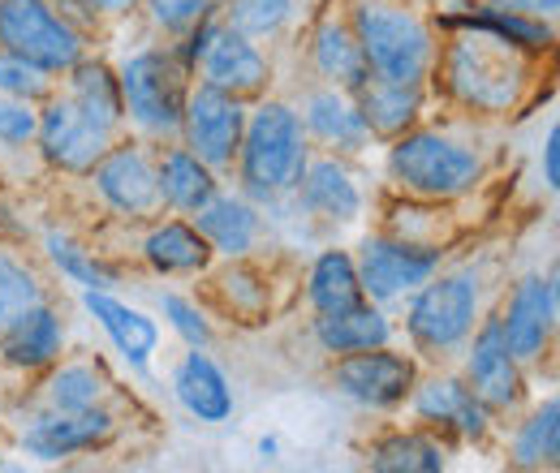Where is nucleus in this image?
Listing matches in <instances>:
<instances>
[{"label":"nucleus","mask_w":560,"mask_h":473,"mask_svg":"<svg viewBox=\"0 0 560 473\" xmlns=\"http://www.w3.org/2000/svg\"><path fill=\"white\" fill-rule=\"evenodd\" d=\"M315 146L302 130V117L289 99L264 95L255 99V108L246 113V130H242V146L233 159L237 173V190L259 206H272L289 199L311 164Z\"/></svg>","instance_id":"1"},{"label":"nucleus","mask_w":560,"mask_h":473,"mask_svg":"<svg viewBox=\"0 0 560 473\" xmlns=\"http://www.w3.org/2000/svg\"><path fill=\"white\" fill-rule=\"evenodd\" d=\"M530 57L513 52L509 44L479 35V31H453V39L435 52V73L444 91L479 117H513L530 86Z\"/></svg>","instance_id":"2"},{"label":"nucleus","mask_w":560,"mask_h":473,"mask_svg":"<svg viewBox=\"0 0 560 473\" xmlns=\"http://www.w3.org/2000/svg\"><path fill=\"white\" fill-rule=\"evenodd\" d=\"M358 48L371 78L427 86L435 73V26L415 0H346Z\"/></svg>","instance_id":"3"},{"label":"nucleus","mask_w":560,"mask_h":473,"mask_svg":"<svg viewBox=\"0 0 560 473\" xmlns=\"http://www.w3.org/2000/svg\"><path fill=\"white\" fill-rule=\"evenodd\" d=\"M384 173L410 199L462 203L483 186L488 164H483V151L475 142L431 130V126H415V130L388 142Z\"/></svg>","instance_id":"4"},{"label":"nucleus","mask_w":560,"mask_h":473,"mask_svg":"<svg viewBox=\"0 0 560 473\" xmlns=\"http://www.w3.org/2000/svg\"><path fill=\"white\" fill-rule=\"evenodd\" d=\"M483 319V280L475 268L435 271L406 297V336L427 362H448L466 348Z\"/></svg>","instance_id":"5"},{"label":"nucleus","mask_w":560,"mask_h":473,"mask_svg":"<svg viewBox=\"0 0 560 473\" xmlns=\"http://www.w3.org/2000/svg\"><path fill=\"white\" fill-rule=\"evenodd\" d=\"M121 104H126V126L151 146L173 142L182 130V108H186V91L195 82V73L177 61L173 44H147L135 48L121 66Z\"/></svg>","instance_id":"6"},{"label":"nucleus","mask_w":560,"mask_h":473,"mask_svg":"<svg viewBox=\"0 0 560 473\" xmlns=\"http://www.w3.org/2000/svg\"><path fill=\"white\" fill-rule=\"evenodd\" d=\"M0 48L48 78H66L91 52V31L66 17L57 0H0Z\"/></svg>","instance_id":"7"},{"label":"nucleus","mask_w":560,"mask_h":473,"mask_svg":"<svg viewBox=\"0 0 560 473\" xmlns=\"http://www.w3.org/2000/svg\"><path fill=\"white\" fill-rule=\"evenodd\" d=\"M82 181H91L95 199L126 224H147L164 215L160 181H155V146L139 134L113 138V146L95 159V168Z\"/></svg>","instance_id":"8"},{"label":"nucleus","mask_w":560,"mask_h":473,"mask_svg":"<svg viewBox=\"0 0 560 473\" xmlns=\"http://www.w3.org/2000/svg\"><path fill=\"white\" fill-rule=\"evenodd\" d=\"M448 246H431V241H406L393 233H366L353 250L358 280H362V297L375 306H393L406 301L419 284H427L435 271L444 268Z\"/></svg>","instance_id":"9"},{"label":"nucleus","mask_w":560,"mask_h":473,"mask_svg":"<svg viewBox=\"0 0 560 473\" xmlns=\"http://www.w3.org/2000/svg\"><path fill=\"white\" fill-rule=\"evenodd\" d=\"M422 366L415 353H401L393 344L380 348H362V353H341L328 366V383L337 397H346L350 405L371 409V413H393L410 401L415 383H419Z\"/></svg>","instance_id":"10"},{"label":"nucleus","mask_w":560,"mask_h":473,"mask_svg":"<svg viewBox=\"0 0 560 473\" xmlns=\"http://www.w3.org/2000/svg\"><path fill=\"white\" fill-rule=\"evenodd\" d=\"M246 99L208 86V82H190L186 91V108H182V130L177 142L186 151H195L211 173H233V159H237V146H242V130H246Z\"/></svg>","instance_id":"11"},{"label":"nucleus","mask_w":560,"mask_h":473,"mask_svg":"<svg viewBox=\"0 0 560 473\" xmlns=\"http://www.w3.org/2000/svg\"><path fill=\"white\" fill-rule=\"evenodd\" d=\"M495 319H500L509 353L526 370L539 366L552 353V340H557V271H548V275L544 271H526L522 280H513V288L504 293V306L495 310Z\"/></svg>","instance_id":"12"},{"label":"nucleus","mask_w":560,"mask_h":473,"mask_svg":"<svg viewBox=\"0 0 560 473\" xmlns=\"http://www.w3.org/2000/svg\"><path fill=\"white\" fill-rule=\"evenodd\" d=\"M121 422L108 405H91V409H44L35 413L22 435H18V448L39 461V465H57V461H73V457H91V452H104L113 439H117Z\"/></svg>","instance_id":"13"},{"label":"nucleus","mask_w":560,"mask_h":473,"mask_svg":"<svg viewBox=\"0 0 560 473\" xmlns=\"http://www.w3.org/2000/svg\"><path fill=\"white\" fill-rule=\"evenodd\" d=\"M113 138L104 126H95L66 91H52L48 99H39V130H35V146L39 159L61 173V177H86L95 168V159L113 146Z\"/></svg>","instance_id":"14"},{"label":"nucleus","mask_w":560,"mask_h":473,"mask_svg":"<svg viewBox=\"0 0 560 473\" xmlns=\"http://www.w3.org/2000/svg\"><path fill=\"white\" fill-rule=\"evenodd\" d=\"M462 379L491 409V417L517 413L526 405V366L509 353L495 310L479 319V328L470 332L466 348H462Z\"/></svg>","instance_id":"15"},{"label":"nucleus","mask_w":560,"mask_h":473,"mask_svg":"<svg viewBox=\"0 0 560 473\" xmlns=\"http://www.w3.org/2000/svg\"><path fill=\"white\" fill-rule=\"evenodd\" d=\"M406 405L415 413V426H427L435 435H453L457 444H488L491 430H495L491 409L453 370L419 375V383H415Z\"/></svg>","instance_id":"16"},{"label":"nucleus","mask_w":560,"mask_h":473,"mask_svg":"<svg viewBox=\"0 0 560 473\" xmlns=\"http://www.w3.org/2000/svg\"><path fill=\"white\" fill-rule=\"evenodd\" d=\"M289 199L302 211V220L315 228H346V224H358L366 211V194H362L353 168L341 155H324V151L311 155V164Z\"/></svg>","instance_id":"17"},{"label":"nucleus","mask_w":560,"mask_h":473,"mask_svg":"<svg viewBox=\"0 0 560 473\" xmlns=\"http://www.w3.org/2000/svg\"><path fill=\"white\" fill-rule=\"evenodd\" d=\"M440 31H479V35H491L500 44H509L513 52L539 61L557 48V22H544V17H530V13H513V9H495V4H483V0H462V4H448L435 13Z\"/></svg>","instance_id":"18"},{"label":"nucleus","mask_w":560,"mask_h":473,"mask_svg":"<svg viewBox=\"0 0 560 473\" xmlns=\"http://www.w3.org/2000/svg\"><path fill=\"white\" fill-rule=\"evenodd\" d=\"M195 78L208 82V86L229 91V95H237V99H246V104H255V99H264L272 91L277 66H272V57L255 39H246V35H237V31H229L220 22V31H215V39L208 44V52H203V61L195 69Z\"/></svg>","instance_id":"19"},{"label":"nucleus","mask_w":560,"mask_h":473,"mask_svg":"<svg viewBox=\"0 0 560 473\" xmlns=\"http://www.w3.org/2000/svg\"><path fill=\"white\" fill-rule=\"evenodd\" d=\"M298 117H302V130L311 138V146H319L324 155H341V159H353L362 155L375 138L366 130L358 104H353L350 91H337V86H311L302 95V104H293Z\"/></svg>","instance_id":"20"},{"label":"nucleus","mask_w":560,"mask_h":473,"mask_svg":"<svg viewBox=\"0 0 560 473\" xmlns=\"http://www.w3.org/2000/svg\"><path fill=\"white\" fill-rule=\"evenodd\" d=\"M82 310H86V315L95 319V328L108 336V344L117 348V357H121L135 375H147L151 357L160 353V323H155L147 310L121 301L113 288H82Z\"/></svg>","instance_id":"21"},{"label":"nucleus","mask_w":560,"mask_h":473,"mask_svg":"<svg viewBox=\"0 0 560 473\" xmlns=\"http://www.w3.org/2000/svg\"><path fill=\"white\" fill-rule=\"evenodd\" d=\"M139 255L147 271L160 275V280H190V275H203L215 263V250L208 246V237L195 228V220L173 215V211L147 220Z\"/></svg>","instance_id":"22"},{"label":"nucleus","mask_w":560,"mask_h":473,"mask_svg":"<svg viewBox=\"0 0 560 473\" xmlns=\"http://www.w3.org/2000/svg\"><path fill=\"white\" fill-rule=\"evenodd\" d=\"M66 357V319L48 301L22 310L4 332H0V362L18 375H44L52 362Z\"/></svg>","instance_id":"23"},{"label":"nucleus","mask_w":560,"mask_h":473,"mask_svg":"<svg viewBox=\"0 0 560 473\" xmlns=\"http://www.w3.org/2000/svg\"><path fill=\"white\" fill-rule=\"evenodd\" d=\"M306 61H311L315 82L337 86V91H350V95L371 78L366 57H362V48H358V35H353L346 9H328V13L315 22V31H311V39H306Z\"/></svg>","instance_id":"24"},{"label":"nucleus","mask_w":560,"mask_h":473,"mask_svg":"<svg viewBox=\"0 0 560 473\" xmlns=\"http://www.w3.org/2000/svg\"><path fill=\"white\" fill-rule=\"evenodd\" d=\"M173 397L199 426H220L233 417L237 397L224 375V366L211 357L208 348H186L177 370H173Z\"/></svg>","instance_id":"25"},{"label":"nucleus","mask_w":560,"mask_h":473,"mask_svg":"<svg viewBox=\"0 0 560 473\" xmlns=\"http://www.w3.org/2000/svg\"><path fill=\"white\" fill-rule=\"evenodd\" d=\"M155 181H160L164 211L186 215V220H195L224 190L220 186V173H211L208 164L195 151H186L177 138L155 146Z\"/></svg>","instance_id":"26"},{"label":"nucleus","mask_w":560,"mask_h":473,"mask_svg":"<svg viewBox=\"0 0 560 473\" xmlns=\"http://www.w3.org/2000/svg\"><path fill=\"white\" fill-rule=\"evenodd\" d=\"M264 224H268V215L250 203L242 190H220L195 215V228L208 237L215 259H250L259 250V241H264Z\"/></svg>","instance_id":"27"},{"label":"nucleus","mask_w":560,"mask_h":473,"mask_svg":"<svg viewBox=\"0 0 560 473\" xmlns=\"http://www.w3.org/2000/svg\"><path fill=\"white\" fill-rule=\"evenodd\" d=\"M353 104L366 121L371 138L380 142H393L406 130H415L422 121V108H427V86L415 82H384V78H366L358 91H353Z\"/></svg>","instance_id":"28"},{"label":"nucleus","mask_w":560,"mask_h":473,"mask_svg":"<svg viewBox=\"0 0 560 473\" xmlns=\"http://www.w3.org/2000/svg\"><path fill=\"white\" fill-rule=\"evenodd\" d=\"M393 332H397V328H393L388 310L375 306V301H358V306L332 310V315H311V340H315V348L328 353V357L393 344Z\"/></svg>","instance_id":"29"},{"label":"nucleus","mask_w":560,"mask_h":473,"mask_svg":"<svg viewBox=\"0 0 560 473\" xmlns=\"http://www.w3.org/2000/svg\"><path fill=\"white\" fill-rule=\"evenodd\" d=\"M203 275H208L220 315H229L237 323H264L272 315V275L255 263V255L224 259V268H208Z\"/></svg>","instance_id":"30"},{"label":"nucleus","mask_w":560,"mask_h":473,"mask_svg":"<svg viewBox=\"0 0 560 473\" xmlns=\"http://www.w3.org/2000/svg\"><path fill=\"white\" fill-rule=\"evenodd\" d=\"M73 104L95 121L104 126L108 134H121L126 130V104H121V82H117V69L108 66L104 57H82L78 66L66 73V86Z\"/></svg>","instance_id":"31"},{"label":"nucleus","mask_w":560,"mask_h":473,"mask_svg":"<svg viewBox=\"0 0 560 473\" xmlns=\"http://www.w3.org/2000/svg\"><path fill=\"white\" fill-rule=\"evenodd\" d=\"M366 470L375 473H440L448 470V448L435 430L410 426V430H384L366 444Z\"/></svg>","instance_id":"32"},{"label":"nucleus","mask_w":560,"mask_h":473,"mask_svg":"<svg viewBox=\"0 0 560 473\" xmlns=\"http://www.w3.org/2000/svg\"><path fill=\"white\" fill-rule=\"evenodd\" d=\"M302 293H306V306L311 315H332V310H346L366 301L362 297V280H358V263H353V250L341 246H324L302 280Z\"/></svg>","instance_id":"33"},{"label":"nucleus","mask_w":560,"mask_h":473,"mask_svg":"<svg viewBox=\"0 0 560 473\" xmlns=\"http://www.w3.org/2000/svg\"><path fill=\"white\" fill-rule=\"evenodd\" d=\"M108 370L91 357H61L44 370V409H61V413H73V409H91V405H108Z\"/></svg>","instance_id":"34"},{"label":"nucleus","mask_w":560,"mask_h":473,"mask_svg":"<svg viewBox=\"0 0 560 473\" xmlns=\"http://www.w3.org/2000/svg\"><path fill=\"white\" fill-rule=\"evenodd\" d=\"M513 470H557L560 465V397H544L509 439Z\"/></svg>","instance_id":"35"},{"label":"nucleus","mask_w":560,"mask_h":473,"mask_svg":"<svg viewBox=\"0 0 560 473\" xmlns=\"http://www.w3.org/2000/svg\"><path fill=\"white\" fill-rule=\"evenodd\" d=\"M44 255L48 263L57 268V275H66L78 288H117L121 284V271L113 268L100 250H91L82 237H73L70 228H44Z\"/></svg>","instance_id":"36"},{"label":"nucleus","mask_w":560,"mask_h":473,"mask_svg":"<svg viewBox=\"0 0 560 473\" xmlns=\"http://www.w3.org/2000/svg\"><path fill=\"white\" fill-rule=\"evenodd\" d=\"M48 297H52V293H48V280L31 268L18 250L0 246V332H4L22 310H31V306H39V301H48Z\"/></svg>","instance_id":"37"},{"label":"nucleus","mask_w":560,"mask_h":473,"mask_svg":"<svg viewBox=\"0 0 560 473\" xmlns=\"http://www.w3.org/2000/svg\"><path fill=\"white\" fill-rule=\"evenodd\" d=\"M293 13H298V0H220V22L255 44L284 35Z\"/></svg>","instance_id":"38"},{"label":"nucleus","mask_w":560,"mask_h":473,"mask_svg":"<svg viewBox=\"0 0 560 473\" xmlns=\"http://www.w3.org/2000/svg\"><path fill=\"white\" fill-rule=\"evenodd\" d=\"M160 315H164V323L173 328V336L182 340L186 348H211L215 323H211L208 310L199 306V297H186L177 288H164L160 293Z\"/></svg>","instance_id":"39"},{"label":"nucleus","mask_w":560,"mask_h":473,"mask_svg":"<svg viewBox=\"0 0 560 473\" xmlns=\"http://www.w3.org/2000/svg\"><path fill=\"white\" fill-rule=\"evenodd\" d=\"M151 22L155 35L177 39L182 31H190L195 22H203L211 13H220V0H142L139 4Z\"/></svg>","instance_id":"40"},{"label":"nucleus","mask_w":560,"mask_h":473,"mask_svg":"<svg viewBox=\"0 0 560 473\" xmlns=\"http://www.w3.org/2000/svg\"><path fill=\"white\" fill-rule=\"evenodd\" d=\"M57 91V78H48L44 69L26 66L22 57H13L9 48H0V95H18V99H48Z\"/></svg>","instance_id":"41"},{"label":"nucleus","mask_w":560,"mask_h":473,"mask_svg":"<svg viewBox=\"0 0 560 473\" xmlns=\"http://www.w3.org/2000/svg\"><path fill=\"white\" fill-rule=\"evenodd\" d=\"M35 130H39V104L0 95V146L26 151V146H35Z\"/></svg>","instance_id":"42"},{"label":"nucleus","mask_w":560,"mask_h":473,"mask_svg":"<svg viewBox=\"0 0 560 473\" xmlns=\"http://www.w3.org/2000/svg\"><path fill=\"white\" fill-rule=\"evenodd\" d=\"M544 186L557 194L560 190V126L552 121L548 126V138H544Z\"/></svg>","instance_id":"43"},{"label":"nucleus","mask_w":560,"mask_h":473,"mask_svg":"<svg viewBox=\"0 0 560 473\" xmlns=\"http://www.w3.org/2000/svg\"><path fill=\"white\" fill-rule=\"evenodd\" d=\"M142 0H82V9L95 17V22H121L139 9Z\"/></svg>","instance_id":"44"},{"label":"nucleus","mask_w":560,"mask_h":473,"mask_svg":"<svg viewBox=\"0 0 560 473\" xmlns=\"http://www.w3.org/2000/svg\"><path fill=\"white\" fill-rule=\"evenodd\" d=\"M495 9H513V13H530V17H544V22H557L560 0H483Z\"/></svg>","instance_id":"45"},{"label":"nucleus","mask_w":560,"mask_h":473,"mask_svg":"<svg viewBox=\"0 0 560 473\" xmlns=\"http://www.w3.org/2000/svg\"><path fill=\"white\" fill-rule=\"evenodd\" d=\"M259 457H264V461H277V457H280L277 435H264V439H259Z\"/></svg>","instance_id":"46"}]
</instances>
